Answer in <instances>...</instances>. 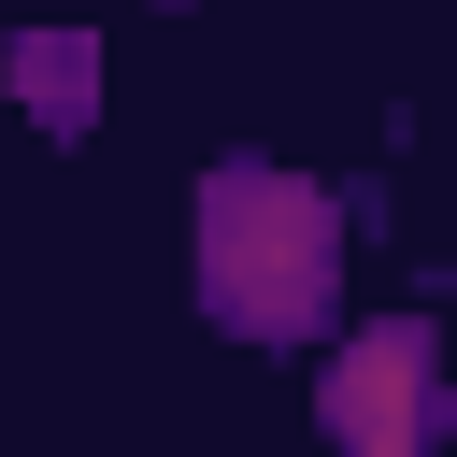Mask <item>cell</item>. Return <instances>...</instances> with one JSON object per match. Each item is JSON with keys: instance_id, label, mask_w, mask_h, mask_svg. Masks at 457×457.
Segmentation results:
<instances>
[{"instance_id": "obj_1", "label": "cell", "mask_w": 457, "mask_h": 457, "mask_svg": "<svg viewBox=\"0 0 457 457\" xmlns=\"http://www.w3.org/2000/svg\"><path fill=\"white\" fill-rule=\"evenodd\" d=\"M214 243H200V286L214 314L243 328H314V286H328V200L286 186V171H214Z\"/></svg>"}, {"instance_id": "obj_2", "label": "cell", "mask_w": 457, "mask_h": 457, "mask_svg": "<svg viewBox=\"0 0 457 457\" xmlns=\"http://www.w3.org/2000/svg\"><path fill=\"white\" fill-rule=\"evenodd\" d=\"M328 443L343 457H414L428 443V328H357L328 357Z\"/></svg>"}]
</instances>
